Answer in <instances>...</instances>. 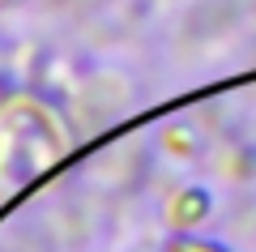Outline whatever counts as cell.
<instances>
[{
  "instance_id": "cell-1",
  "label": "cell",
  "mask_w": 256,
  "mask_h": 252,
  "mask_svg": "<svg viewBox=\"0 0 256 252\" xmlns=\"http://www.w3.org/2000/svg\"><path fill=\"white\" fill-rule=\"evenodd\" d=\"M73 137L47 103L18 94L0 103V192H22L68 154Z\"/></svg>"
},
{
  "instance_id": "cell-2",
  "label": "cell",
  "mask_w": 256,
  "mask_h": 252,
  "mask_svg": "<svg viewBox=\"0 0 256 252\" xmlns=\"http://www.w3.org/2000/svg\"><path fill=\"white\" fill-rule=\"evenodd\" d=\"M162 252H230V248L218 239H205V235H175Z\"/></svg>"
}]
</instances>
